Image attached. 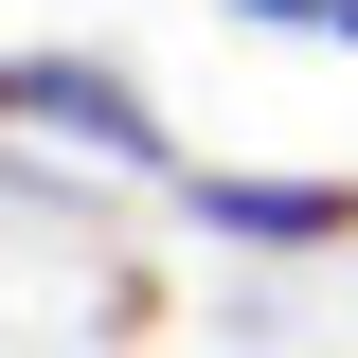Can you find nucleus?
I'll list each match as a JSON object with an SVG mask.
<instances>
[{"label":"nucleus","instance_id":"2","mask_svg":"<svg viewBox=\"0 0 358 358\" xmlns=\"http://www.w3.org/2000/svg\"><path fill=\"white\" fill-rule=\"evenodd\" d=\"M179 197H197V233H233V251H341L358 233V179H233V162H197Z\"/></svg>","mask_w":358,"mask_h":358},{"label":"nucleus","instance_id":"1","mask_svg":"<svg viewBox=\"0 0 358 358\" xmlns=\"http://www.w3.org/2000/svg\"><path fill=\"white\" fill-rule=\"evenodd\" d=\"M18 126H36V143H90V162H179L162 108H143L108 54H18Z\"/></svg>","mask_w":358,"mask_h":358},{"label":"nucleus","instance_id":"4","mask_svg":"<svg viewBox=\"0 0 358 358\" xmlns=\"http://www.w3.org/2000/svg\"><path fill=\"white\" fill-rule=\"evenodd\" d=\"M341 54H358V0H341Z\"/></svg>","mask_w":358,"mask_h":358},{"label":"nucleus","instance_id":"3","mask_svg":"<svg viewBox=\"0 0 358 358\" xmlns=\"http://www.w3.org/2000/svg\"><path fill=\"white\" fill-rule=\"evenodd\" d=\"M233 18H268V36H341V0H233Z\"/></svg>","mask_w":358,"mask_h":358}]
</instances>
